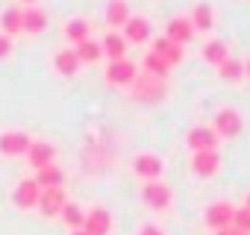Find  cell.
I'll list each match as a JSON object with an SVG mask.
<instances>
[{
    "label": "cell",
    "instance_id": "cell-21",
    "mask_svg": "<svg viewBox=\"0 0 250 235\" xmlns=\"http://www.w3.org/2000/svg\"><path fill=\"white\" fill-rule=\"evenodd\" d=\"M127 21H130V6H127V0H109V6H106V24L124 27Z\"/></svg>",
    "mask_w": 250,
    "mask_h": 235
},
{
    "label": "cell",
    "instance_id": "cell-24",
    "mask_svg": "<svg viewBox=\"0 0 250 235\" xmlns=\"http://www.w3.org/2000/svg\"><path fill=\"white\" fill-rule=\"evenodd\" d=\"M218 74H221V79H227V82H238V79L244 77V62L227 56V59L218 65Z\"/></svg>",
    "mask_w": 250,
    "mask_h": 235
},
{
    "label": "cell",
    "instance_id": "cell-13",
    "mask_svg": "<svg viewBox=\"0 0 250 235\" xmlns=\"http://www.w3.org/2000/svg\"><path fill=\"white\" fill-rule=\"evenodd\" d=\"M186 144H188L194 153H197V150H215V147H218V136H215L212 127H194V130H188Z\"/></svg>",
    "mask_w": 250,
    "mask_h": 235
},
{
    "label": "cell",
    "instance_id": "cell-4",
    "mask_svg": "<svg viewBox=\"0 0 250 235\" xmlns=\"http://www.w3.org/2000/svg\"><path fill=\"white\" fill-rule=\"evenodd\" d=\"M142 200H145V203H147L150 209L162 212V209H168V206H171L174 194H171V188H168L165 182L153 179V182H145V188H142Z\"/></svg>",
    "mask_w": 250,
    "mask_h": 235
},
{
    "label": "cell",
    "instance_id": "cell-15",
    "mask_svg": "<svg viewBox=\"0 0 250 235\" xmlns=\"http://www.w3.org/2000/svg\"><path fill=\"white\" fill-rule=\"evenodd\" d=\"M21 30H27V33H44L47 30V12L42 6H24L21 9Z\"/></svg>",
    "mask_w": 250,
    "mask_h": 235
},
{
    "label": "cell",
    "instance_id": "cell-28",
    "mask_svg": "<svg viewBox=\"0 0 250 235\" xmlns=\"http://www.w3.org/2000/svg\"><path fill=\"white\" fill-rule=\"evenodd\" d=\"M227 56H229V50H227V44H224V41H218V39H215V41H206V44H203V59H206L209 65H215V68H218Z\"/></svg>",
    "mask_w": 250,
    "mask_h": 235
},
{
    "label": "cell",
    "instance_id": "cell-10",
    "mask_svg": "<svg viewBox=\"0 0 250 235\" xmlns=\"http://www.w3.org/2000/svg\"><path fill=\"white\" fill-rule=\"evenodd\" d=\"M39 194H42V188H39L36 179H21L15 185V191H12V203L18 209H33L39 203Z\"/></svg>",
    "mask_w": 250,
    "mask_h": 235
},
{
    "label": "cell",
    "instance_id": "cell-30",
    "mask_svg": "<svg viewBox=\"0 0 250 235\" xmlns=\"http://www.w3.org/2000/svg\"><path fill=\"white\" fill-rule=\"evenodd\" d=\"M232 226H238L241 232L250 235V209H244V206L235 209V212H232Z\"/></svg>",
    "mask_w": 250,
    "mask_h": 235
},
{
    "label": "cell",
    "instance_id": "cell-19",
    "mask_svg": "<svg viewBox=\"0 0 250 235\" xmlns=\"http://www.w3.org/2000/svg\"><path fill=\"white\" fill-rule=\"evenodd\" d=\"M53 68H56L62 77H74V74L80 71V59H77L74 47H65V50H59V53L53 56Z\"/></svg>",
    "mask_w": 250,
    "mask_h": 235
},
{
    "label": "cell",
    "instance_id": "cell-5",
    "mask_svg": "<svg viewBox=\"0 0 250 235\" xmlns=\"http://www.w3.org/2000/svg\"><path fill=\"white\" fill-rule=\"evenodd\" d=\"M232 212H235V206L232 203H227V200H218V203H212L209 209H206V215H203V223L209 226V229H227L229 223H232Z\"/></svg>",
    "mask_w": 250,
    "mask_h": 235
},
{
    "label": "cell",
    "instance_id": "cell-25",
    "mask_svg": "<svg viewBox=\"0 0 250 235\" xmlns=\"http://www.w3.org/2000/svg\"><path fill=\"white\" fill-rule=\"evenodd\" d=\"M188 21H191V27H194V30H212V24H215L212 6H209V3H197Z\"/></svg>",
    "mask_w": 250,
    "mask_h": 235
},
{
    "label": "cell",
    "instance_id": "cell-29",
    "mask_svg": "<svg viewBox=\"0 0 250 235\" xmlns=\"http://www.w3.org/2000/svg\"><path fill=\"white\" fill-rule=\"evenodd\" d=\"M59 217L65 220V226H71V229H83L85 212H83L77 203H65V206H62V212H59Z\"/></svg>",
    "mask_w": 250,
    "mask_h": 235
},
{
    "label": "cell",
    "instance_id": "cell-32",
    "mask_svg": "<svg viewBox=\"0 0 250 235\" xmlns=\"http://www.w3.org/2000/svg\"><path fill=\"white\" fill-rule=\"evenodd\" d=\"M139 235H162V229H159V226H153V223H145V226L139 229Z\"/></svg>",
    "mask_w": 250,
    "mask_h": 235
},
{
    "label": "cell",
    "instance_id": "cell-16",
    "mask_svg": "<svg viewBox=\"0 0 250 235\" xmlns=\"http://www.w3.org/2000/svg\"><path fill=\"white\" fill-rule=\"evenodd\" d=\"M27 159H30V165L39 171V168H44V165H53V159H56V147H53L50 141H33L30 150H27Z\"/></svg>",
    "mask_w": 250,
    "mask_h": 235
},
{
    "label": "cell",
    "instance_id": "cell-26",
    "mask_svg": "<svg viewBox=\"0 0 250 235\" xmlns=\"http://www.w3.org/2000/svg\"><path fill=\"white\" fill-rule=\"evenodd\" d=\"M88 30H91V24H88L85 18H71V21L65 24V36H68L74 44L85 41V39H88Z\"/></svg>",
    "mask_w": 250,
    "mask_h": 235
},
{
    "label": "cell",
    "instance_id": "cell-9",
    "mask_svg": "<svg viewBox=\"0 0 250 235\" xmlns=\"http://www.w3.org/2000/svg\"><path fill=\"white\" fill-rule=\"evenodd\" d=\"M162 159L156 156V153H139L136 159H133V171L142 176V179H147V182H153V179H159L162 176Z\"/></svg>",
    "mask_w": 250,
    "mask_h": 235
},
{
    "label": "cell",
    "instance_id": "cell-35",
    "mask_svg": "<svg viewBox=\"0 0 250 235\" xmlns=\"http://www.w3.org/2000/svg\"><path fill=\"white\" fill-rule=\"evenodd\" d=\"M244 209H250V191H247V197H244Z\"/></svg>",
    "mask_w": 250,
    "mask_h": 235
},
{
    "label": "cell",
    "instance_id": "cell-2",
    "mask_svg": "<svg viewBox=\"0 0 250 235\" xmlns=\"http://www.w3.org/2000/svg\"><path fill=\"white\" fill-rule=\"evenodd\" d=\"M212 130H215V136L235 138L241 133V115L235 109H218L215 118H212Z\"/></svg>",
    "mask_w": 250,
    "mask_h": 235
},
{
    "label": "cell",
    "instance_id": "cell-33",
    "mask_svg": "<svg viewBox=\"0 0 250 235\" xmlns=\"http://www.w3.org/2000/svg\"><path fill=\"white\" fill-rule=\"evenodd\" d=\"M215 235H247V232H241V229H238V226H232V223H229V226H227V229H218V232H215Z\"/></svg>",
    "mask_w": 250,
    "mask_h": 235
},
{
    "label": "cell",
    "instance_id": "cell-8",
    "mask_svg": "<svg viewBox=\"0 0 250 235\" xmlns=\"http://www.w3.org/2000/svg\"><path fill=\"white\" fill-rule=\"evenodd\" d=\"M136 77H139V68H136L130 59L109 62V68H106V79H109L112 85H133Z\"/></svg>",
    "mask_w": 250,
    "mask_h": 235
},
{
    "label": "cell",
    "instance_id": "cell-7",
    "mask_svg": "<svg viewBox=\"0 0 250 235\" xmlns=\"http://www.w3.org/2000/svg\"><path fill=\"white\" fill-rule=\"evenodd\" d=\"M68 203V197H65V188H42V194H39V212L44 215V217H56L59 212H62V206Z\"/></svg>",
    "mask_w": 250,
    "mask_h": 235
},
{
    "label": "cell",
    "instance_id": "cell-17",
    "mask_svg": "<svg viewBox=\"0 0 250 235\" xmlns=\"http://www.w3.org/2000/svg\"><path fill=\"white\" fill-rule=\"evenodd\" d=\"M150 53H156V56H162L168 65H177L180 59H183V44H174L171 39H165V36H159V39H153V50Z\"/></svg>",
    "mask_w": 250,
    "mask_h": 235
},
{
    "label": "cell",
    "instance_id": "cell-36",
    "mask_svg": "<svg viewBox=\"0 0 250 235\" xmlns=\"http://www.w3.org/2000/svg\"><path fill=\"white\" fill-rule=\"evenodd\" d=\"M24 3H27V6H39V0H24Z\"/></svg>",
    "mask_w": 250,
    "mask_h": 235
},
{
    "label": "cell",
    "instance_id": "cell-11",
    "mask_svg": "<svg viewBox=\"0 0 250 235\" xmlns=\"http://www.w3.org/2000/svg\"><path fill=\"white\" fill-rule=\"evenodd\" d=\"M150 39V21L142 15H130V21L124 24V41H133V44H145Z\"/></svg>",
    "mask_w": 250,
    "mask_h": 235
},
{
    "label": "cell",
    "instance_id": "cell-14",
    "mask_svg": "<svg viewBox=\"0 0 250 235\" xmlns=\"http://www.w3.org/2000/svg\"><path fill=\"white\" fill-rule=\"evenodd\" d=\"M218 165H221L218 150H197V153H191V171L197 176H212L218 171Z\"/></svg>",
    "mask_w": 250,
    "mask_h": 235
},
{
    "label": "cell",
    "instance_id": "cell-12",
    "mask_svg": "<svg viewBox=\"0 0 250 235\" xmlns=\"http://www.w3.org/2000/svg\"><path fill=\"white\" fill-rule=\"evenodd\" d=\"M165 39H171L174 44H188V41L194 39V27H191V21L183 18V15L171 18L168 27H165Z\"/></svg>",
    "mask_w": 250,
    "mask_h": 235
},
{
    "label": "cell",
    "instance_id": "cell-34",
    "mask_svg": "<svg viewBox=\"0 0 250 235\" xmlns=\"http://www.w3.org/2000/svg\"><path fill=\"white\" fill-rule=\"evenodd\" d=\"M244 77H247V79H250V59H247V62H244Z\"/></svg>",
    "mask_w": 250,
    "mask_h": 235
},
{
    "label": "cell",
    "instance_id": "cell-20",
    "mask_svg": "<svg viewBox=\"0 0 250 235\" xmlns=\"http://www.w3.org/2000/svg\"><path fill=\"white\" fill-rule=\"evenodd\" d=\"M36 182H39V188H62L65 174H62L59 165H44V168L36 171Z\"/></svg>",
    "mask_w": 250,
    "mask_h": 235
},
{
    "label": "cell",
    "instance_id": "cell-22",
    "mask_svg": "<svg viewBox=\"0 0 250 235\" xmlns=\"http://www.w3.org/2000/svg\"><path fill=\"white\" fill-rule=\"evenodd\" d=\"M0 30H3V36H15L21 33V6H6L3 12H0Z\"/></svg>",
    "mask_w": 250,
    "mask_h": 235
},
{
    "label": "cell",
    "instance_id": "cell-37",
    "mask_svg": "<svg viewBox=\"0 0 250 235\" xmlns=\"http://www.w3.org/2000/svg\"><path fill=\"white\" fill-rule=\"evenodd\" d=\"M71 235H85V232H83V229H74V232H71Z\"/></svg>",
    "mask_w": 250,
    "mask_h": 235
},
{
    "label": "cell",
    "instance_id": "cell-1",
    "mask_svg": "<svg viewBox=\"0 0 250 235\" xmlns=\"http://www.w3.org/2000/svg\"><path fill=\"white\" fill-rule=\"evenodd\" d=\"M165 91H168V82L165 79H156V77H150L145 71L133 79V97L136 100H159Z\"/></svg>",
    "mask_w": 250,
    "mask_h": 235
},
{
    "label": "cell",
    "instance_id": "cell-6",
    "mask_svg": "<svg viewBox=\"0 0 250 235\" xmlns=\"http://www.w3.org/2000/svg\"><path fill=\"white\" fill-rule=\"evenodd\" d=\"M83 232H85V235H109V232H112V215H109L103 206H94L91 212H85Z\"/></svg>",
    "mask_w": 250,
    "mask_h": 235
},
{
    "label": "cell",
    "instance_id": "cell-3",
    "mask_svg": "<svg viewBox=\"0 0 250 235\" xmlns=\"http://www.w3.org/2000/svg\"><path fill=\"white\" fill-rule=\"evenodd\" d=\"M33 138L24 133V130H6L0 133V153L3 156H24L30 150Z\"/></svg>",
    "mask_w": 250,
    "mask_h": 235
},
{
    "label": "cell",
    "instance_id": "cell-27",
    "mask_svg": "<svg viewBox=\"0 0 250 235\" xmlns=\"http://www.w3.org/2000/svg\"><path fill=\"white\" fill-rule=\"evenodd\" d=\"M74 53H77L80 62H97V59L103 56V47H100V41L85 39V41H80V44L74 47Z\"/></svg>",
    "mask_w": 250,
    "mask_h": 235
},
{
    "label": "cell",
    "instance_id": "cell-18",
    "mask_svg": "<svg viewBox=\"0 0 250 235\" xmlns=\"http://www.w3.org/2000/svg\"><path fill=\"white\" fill-rule=\"evenodd\" d=\"M100 47H103V53L112 59V62H118V59H127V41H124V36L121 33H106V39L100 41Z\"/></svg>",
    "mask_w": 250,
    "mask_h": 235
},
{
    "label": "cell",
    "instance_id": "cell-31",
    "mask_svg": "<svg viewBox=\"0 0 250 235\" xmlns=\"http://www.w3.org/2000/svg\"><path fill=\"white\" fill-rule=\"evenodd\" d=\"M9 53H12V39L0 33V59H3V56H9Z\"/></svg>",
    "mask_w": 250,
    "mask_h": 235
},
{
    "label": "cell",
    "instance_id": "cell-23",
    "mask_svg": "<svg viewBox=\"0 0 250 235\" xmlns=\"http://www.w3.org/2000/svg\"><path fill=\"white\" fill-rule=\"evenodd\" d=\"M142 68H145V74H150V77H156V79H165L168 71H171V65H168L162 56H156V53H145Z\"/></svg>",
    "mask_w": 250,
    "mask_h": 235
}]
</instances>
